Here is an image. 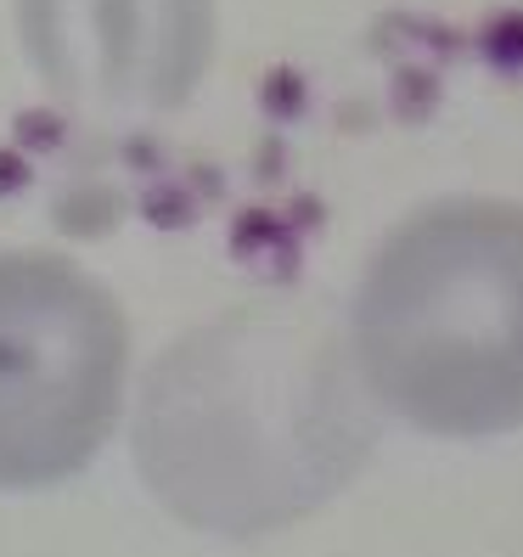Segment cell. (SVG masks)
Returning a JSON list of instances; mask_svg holds the SVG:
<instances>
[{"label":"cell","mask_w":523,"mask_h":557,"mask_svg":"<svg viewBox=\"0 0 523 557\" xmlns=\"http://www.w3.org/2000/svg\"><path fill=\"white\" fill-rule=\"evenodd\" d=\"M377 445L349 338L304 305H242L152 360L136 468L203 535H271L333 502Z\"/></svg>","instance_id":"1"},{"label":"cell","mask_w":523,"mask_h":557,"mask_svg":"<svg viewBox=\"0 0 523 557\" xmlns=\"http://www.w3.org/2000/svg\"><path fill=\"white\" fill-rule=\"evenodd\" d=\"M349 349L372 400L439 440L523 429V203L439 198L366 259Z\"/></svg>","instance_id":"2"},{"label":"cell","mask_w":523,"mask_h":557,"mask_svg":"<svg viewBox=\"0 0 523 557\" xmlns=\"http://www.w3.org/2000/svg\"><path fill=\"white\" fill-rule=\"evenodd\" d=\"M129 372L119 299L62 253H0V490H51L108 445Z\"/></svg>","instance_id":"3"},{"label":"cell","mask_w":523,"mask_h":557,"mask_svg":"<svg viewBox=\"0 0 523 557\" xmlns=\"http://www.w3.org/2000/svg\"><path fill=\"white\" fill-rule=\"evenodd\" d=\"M35 74L74 108L147 119L198 90L214 0H17Z\"/></svg>","instance_id":"4"}]
</instances>
